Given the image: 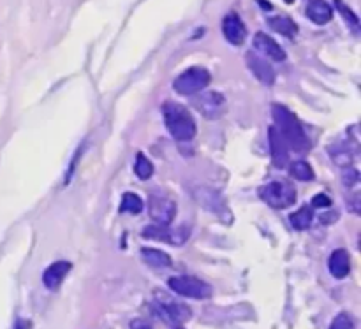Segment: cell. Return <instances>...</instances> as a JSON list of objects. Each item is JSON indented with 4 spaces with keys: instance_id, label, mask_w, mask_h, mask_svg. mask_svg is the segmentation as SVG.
Here are the masks:
<instances>
[{
    "instance_id": "obj_14",
    "label": "cell",
    "mask_w": 361,
    "mask_h": 329,
    "mask_svg": "<svg viewBox=\"0 0 361 329\" xmlns=\"http://www.w3.org/2000/svg\"><path fill=\"white\" fill-rule=\"evenodd\" d=\"M245 58H247V67L252 70V74L261 81V83L268 85V87L275 83V70L267 60L261 58V56L256 55L254 51L247 53Z\"/></svg>"
},
{
    "instance_id": "obj_5",
    "label": "cell",
    "mask_w": 361,
    "mask_h": 329,
    "mask_svg": "<svg viewBox=\"0 0 361 329\" xmlns=\"http://www.w3.org/2000/svg\"><path fill=\"white\" fill-rule=\"evenodd\" d=\"M169 289L178 296L190 299H208L212 296V285L203 282L201 278L190 277V275H180L171 277L168 280Z\"/></svg>"
},
{
    "instance_id": "obj_29",
    "label": "cell",
    "mask_w": 361,
    "mask_h": 329,
    "mask_svg": "<svg viewBox=\"0 0 361 329\" xmlns=\"http://www.w3.org/2000/svg\"><path fill=\"white\" fill-rule=\"evenodd\" d=\"M14 329H32V323L28 319H20L16 323V326H14Z\"/></svg>"
},
{
    "instance_id": "obj_28",
    "label": "cell",
    "mask_w": 361,
    "mask_h": 329,
    "mask_svg": "<svg viewBox=\"0 0 361 329\" xmlns=\"http://www.w3.org/2000/svg\"><path fill=\"white\" fill-rule=\"evenodd\" d=\"M130 329H154L150 326V324L147 323V321L143 319H134L133 323H130Z\"/></svg>"
},
{
    "instance_id": "obj_1",
    "label": "cell",
    "mask_w": 361,
    "mask_h": 329,
    "mask_svg": "<svg viewBox=\"0 0 361 329\" xmlns=\"http://www.w3.org/2000/svg\"><path fill=\"white\" fill-rule=\"evenodd\" d=\"M271 115H274L275 120V129L282 134V137L288 143L289 150L293 148V151H296V154L309 151L310 141L307 137L305 130H303L302 123L295 116V113L289 111L286 106L274 104L271 106Z\"/></svg>"
},
{
    "instance_id": "obj_23",
    "label": "cell",
    "mask_w": 361,
    "mask_h": 329,
    "mask_svg": "<svg viewBox=\"0 0 361 329\" xmlns=\"http://www.w3.org/2000/svg\"><path fill=\"white\" fill-rule=\"evenodd\" d=\"M134 171H136V175L140 176L141 180H148L152 175H154V164H152L150 161H148L147 157H145L143 154H137L136 155V164H134Z\"/></svg>"
},
{
    "instance_id": "obj_25",
    "label": "cell",
    "mask_w": 361,
    "mask_h": 329,
    "mask_svg": "<svg viewBox=\"0 0 361 329\" xmlns=\"http://www.w3.org/2000/svg\"><path fill=\"white\" fill-rule=\"evenodd\" d=\"M330 329H356V326H355V321H353V317L349 316V314L342 312L335 317Z\"/></svg>"
},
{
    "instance_id": "obj_7",
    "label": "cell",
    "mask_w": 361,
    "mask_h": 329,
    "mask_svg": "<svg viewBox=\"0 0 361 329\" xmlns=\"http://www.w3.org/2000/svg\"><path fill=\"white\" fill-rule=\"evenodd\" d=\"M192 196L196 197V201L204 210L212 211L219 218H226L228 222L231 221V211H229L228 204H226L224 197H222V194L219 190L210 189V187H196Z\"/></svg>"
},
{
    "instance_id": "obj_12",
    "label": "cell",
    "mask_w": 361,
    "mask_h": 329,
    "mask_svg": "<svg viewBox=\"0 0 361 329\" xmlns=\"http://www.w3.org/2000/svg\"><path fill=\"white\" fill-rule=\"evenodd\" d=\"M268 134H270V154H271V161H274V166L277 169H284L286 166L289 164L288 143H286V139L282 137V134L275 129V125L270 127Z\"/></svg>"
},
{
    "instance_id": "obj_3",
    "label": "cell",
    "mask_w": 361,
    "mask_h": 329,
    "mask_svg": "<svg viewBox=\"0 0 361 329\" xmlns=\"http://www.w3.org/2000/svg\"><path fill=\"white\" fill-rule=\"evenodd\" d=\"M259 197L275 210H284L296 203V190L288 182H270L259 189Z\"/></svg>"
},
{
    "instance_id": "obj_21",
    "label": "cell",
    "mask_w": 361,
    "mask_h": 329,
    "mask_svg": "<svg viewBox=\"0 0 361 329\" xmlns=\"http://www.w3.org/2000/svg\"><path fill=\"white\" fill-rule=\"evenodd\" d=\"M289 173L293 175V178L300 180V182H310V180H314V169L310 168V164L307 161L291 162Z\"/></svg>"
},
{
    "instance_id": "obj_22",
    "label": "cell",
    "mask_w": 361,
    "mask_h": 329,
    "mask_svg": "<svg viewBox=\"0 0 361 329\" xmlns=\"http://www.w3.org/2000/svg\"><path fill=\"white\" fill-rule=\"evenodd\" d=\"M120 211H123V213H133V215L141 213V211H143V201H141V197L136 196V194L127 192L126 196L122 197Z\"/></svg>"
},
{
    "instance_id": "obj_20",
    "label": "cell",
    "mask_w": 361,
    "mask_h": 329,
    "mask_svg": "<svg viewBox=\"0 0 361 329\" xmlns=\"http://www.w3.org/2000/svg\"><path fill=\"white\" fill-rule=\"evenodd\" d=\"M312 221L314 211L310 206H302L289 217V222H291V225L296 231H305V229H309L310 225H312Z\"/></svg>"
},
{
    "instance_id": "obj_27",
    "label": "cell",
    "mask_w": 361,
    "mask_h": 329,
    "mask_svg": "<svg viewBox=\"0 0 361 329\" xmlns=\"http://www.w3.org/2000/svg\"><path fill=\"white\" fill-rule=\"evenodd\" d=\"M312 206L314 208H328L331 206V199L326 196V194H319L312 199Z\"/></svg>"
},
{
    "instance_id": "obj_9",
    "label": "cell",
    "mask_w": 361,
    "mask_h": 329,
    "mask_svg": "<svg viewBox=\"0 0 361 329\" xmlns=\"http://www.w3.org/2000/svg\"><path fill=\"white\" fill-rule=\"evenodd\" d=\"M141 236L147 240H155V242H164L169 245H182L189 238V231L187 229H171L169 225L154 224L143 229Z\"/></svg>"
},
{
    "instance_id": "obj_16",
    "label": "cell",
    "mask_w": 361,
    "mask_h": 329,
    "mask_svg": "<svg viewBox=\"0 0 361 329\" xmlns=\"http://www.w3.org/2000/svg\"><path fill=\"white\" fill-rule=\"evenodd\" d=\"M328 268H330V273L338 280L348 277L349 271H351V256H349L348 250H335L330 256V261H328Z\"/></svg>"
},
{
    "instance_id": "obj_4",
    "label": "cell",
    "mask_w": 361,
    "mask_h": 329,
    "mask_svg": "<svg viewBox=\"0 0 361 329\" xmlns=\"http://www.w3.org/2000/svg\"><path fill=\"white\" fill-rule=\"evenodd\" d=\"M154 309L155 314H157L162 321L171 324V326H178V324L187 323V321L192 317V312H190L189 306L183 305V303L175 302V299H171L166 294H159V292L157 296H155Z\"/></svg>"
},
{
    "instance_id": "obj_18",
    "label": "cell",
    "mask_w": 361,
    "mask_h": 329,
    "mask_svg": "<svg viewBox=\"0 0 361 329\" xmlns=\"http://www.w3.org/2000/svg\"><path fill=\"white\" fill-rule=\"evenodd\" d=\"M141 257H143L145 263L152 268H169L171 266V257L166 252L157 249H141Z\"/></svg>"
},
{
    "instance_id": "obj_19",
    "label": "cell",
    "mask_w": 361,
    "mask_h": 329,
    "mask_svg": "<svg viewBox=\"0 0 361 329\" xmlns=\"http://www.w3.org/2000/svg\"><path fill=\"white\" fill-rule=\"evenodd\" d=\"M268 25L271 27V30H275L277 34H282L284 37H295L298 34V25L288 16H275L268 20Z\"/></svg>"
},
{
    "instance_id": "obj_15",
    "label": "cell",
    "mask_w": 361,
    "mask_h": 329,
    "mask_svg": "<svg viewBox=\"0 0 361 329\" xmlns=\"http://www.w3.org/2000/svg\"><path fill=\"white\" fill-rule=\"evenodd\" d=\"M71 271V263L67 261H56L51 266L46 268V271L42 273V284H44L46 289L49 291H55L62 285L63 278L67 277V273Z\"/></svg>"
},
{
    "instance_id": "obj_10",
    "label": "cell",
    "mask_w": 361,
    "mask_h": 329,
    "mask_svg": "<svg viewBox=\"0 0 361 329\" xmlns=\"http://www.w3.org/2000/svg\"><path fill=\"white\" fill-rule=\"evenodd\" d=\"M148 211H150V217L152 221H155V224L169 225L176 215V204L169 197L154 194L148 199Z\"/></svg>"
},
{
    "instance_id": "obj_17",
    "label": "cell",
    "mask_w": 361,
    "mask_h": 329,
    "mask_svg": "<svg viewBox=\"0 0 361 329\" xmlns=\"http://www.w3.org/2000/svg\"><path fill=\"white\" fill-rule=\"evenodd\" d=\"M307 16L316 25H326L334 18V9L326 0H310L307 6Z\"/></svg>"
},
{
    "instance_id": "obj_13",
    "label": "cell",
    "mask_w": 361,
    "mask_h": 329,
    "mask_svg": "<svg viewBox=\"0 0 361 329\" xmlns=\"http://www.w3.org/2000/svg\"><path fill=\"white\" fill-rule=\"evenodd\" d=\"M254 48L257 49L259 53H263L264 56L268 58L275 60V62H284L286 60V51L274 37H270L268 34H263V32H257L254 35V41H252Z\"/></svg>"
},
{
    "instance_id": "obj_2",
    "label": "cell",
    "mask_w": 361,
    "mask_h": 329,
    "mask_svg": "<svg viewBox=\"0 0 361 329\" xmlns=\"http://www.w3.org/2000/svg\"><path fill=\"white\" fill-rule=\"evenodd\" d=\"M162 116H164L166 129L176 141H190L196 136V122L192 118V113L185 106L171 101L164 102L162 104Z\"/></svg>"
},
{
    "instance_id": "obj_24",
    "label": "cell",
    "mask_w": 361,
    "mask_h": 329,
    "mask_svg": "<svg viewBox=\"0 0 361 329\" xmlns=\"http://www.w3.org/2000/svg\"><path fill=\"white\" fill-rule=\"evenodd\" d=\"M335 6H337L338 13H341L342 16H344V20L348 21L349 25H351L353 30H355L356 34H358V32H360V20H358V16H356V14L353 13L351 7L345 6V4L342 2V0H335Z\"/></svg>"
},
{
    "instance_id": "obj_26",
    "label": "cell",
    "mask_w": 361,
    "mask_h": 329,
    "mask_svg": "<svg viewBox=\"0 0 361 329\" xmlns=\"http://www.w3.org/2000/svg\"><path fill=\"white\" fill-rule=\"evenodd\" d=\"M342 183H344V185L348 187L349 190H351V189H358V185H360V173L356 171V169L349 168L348 171H344V175H342Z\"/></svg>"
},
{
    "instance_id": "obj_30",
    "label": "cell",
    "mask_w": 361,
    "mask_h": 329,
    "mask_svg": "<svg viewBox=\"0 0 361 329\" xmlns=\"http://www.w3.org/2000/svg\"><path fill=\"white\" fill-rule=\"evenodd\" d=\"M286 2H293V0H286Z\"/></svg>"
},
{
    "instance_id": "obj_6",
    "label": "cell",
    "mask_w": 361,
    "mask_h": 329,
    "mask_svg": "<svg viewBox=\"0 0 361 329\" xmlns=\"http://www.w3.org/2000/svg\"><path fill=\"white\" fill-rule=\"evenodd\" d=\"M210 73L204 67H190L173 81V88L180 95H194L197 92H203L210 85Z\"/></svg>"
},
{
    "instance_id": "obj_11",
    "label": "cell",
    "mask_w": 361,
    "mask_h": 329,
    "mask_svg": "<svg viewBox=\"0 0 361 329\" xmlns=\"http://www.w3.org/2000/svg\"><path fill=\"white\" fill-rule=\"evenodd\" d=\"M222 34H224L228 42H231L235 46H242L247 37L245 23H243L242 18L236 13L226 14L224 20H222Z\"/></svg>"
},
{
    "instance_id": "obj_8",
    "label": "cell",
    "mask_w": 361,
    "mask_h": 329,
    "mask_svg": "<svg viewBox=\"0 0 361 329\" xmlns=\"http://www.w3.org/2000/svg\"><path fill=\"white\" fill-rule=\"evenodd\" d=\"M194 108L208 120H217L221 118L222 115L228 109V104H226V97L219 92H203V94L197 95L194 99Z\"/></svg>"
}]
</instances>
